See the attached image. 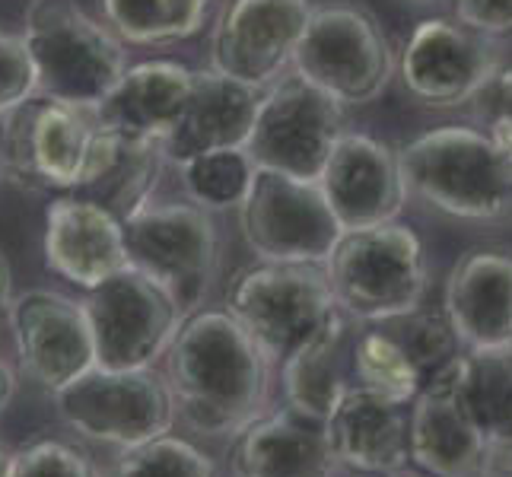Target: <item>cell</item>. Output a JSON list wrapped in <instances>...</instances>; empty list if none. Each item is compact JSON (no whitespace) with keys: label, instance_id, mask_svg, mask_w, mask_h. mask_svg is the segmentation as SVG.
<instances>
[{"label":"cell","instance_id":"obj_12","mask_svg":"<svg viewBox=\"0 0 512 477\" xmlns=\"http://www.w3.org/2000/svg\"><path fill=\"white\" fill-rule=\"evenodd\" d=\"M99 369H150L166 357L182 325L172 299L140 271L125 268L80 299Z\"/></svg>","mask_w":512,"mask_h":477},{"label":"cell","instance_id":"obj_39","mask_svg":"<svg viewBox=\"0 0 512 477\" xmlns=\"http://www.w3.org/2000/svg\"><path fill=\"white\" fill-rule=\"evenodd\" d=\"M10 468H13V452L0 443V477H10Z\"/></svg>","mask_w":512,"mask_h":477},{"label":"cell","instance_id":"obj_18","mask_svg":"<svg viewBox=\"0 0 512 477\" xmlns=\"http://www.w3.org/2000/svg\"><path fill=\"white\" fill-rule=\"evenodd\" d=\"M45 261L74 287L93 290L128 268L121 220L86 198H58L45 210Z\"/></svg>","mask_w":512,"mask_h":477},{"label":"cell","instance_id":"obj_24","mask_svg":"<svg viewBox=\"0 0 512 477\" xmlns=\"http://www.w3.org/2000/svg\"><path fill=\"white\" fill-rule=\"evenodd\" d=\"M353 341L357 334L350 331L347 312L338 309L303 347L280 363V382H284L290 411L319 423L334 411L347 388L357 385Z\"/></svg>","mask_w":512,"mask_h":477},{"label":"cell","instance_id":"obj_7","mask_svg":"<svg viewBox=\"0 0 512 477\" xmlns=\"http://www.w3.org/2000/svg\"><path fill=\"white\" fill-rule=\"evenodd\" d=\"M226 312L252 334L271 363H284L338 312L322 264L258 261L226 290Z\"/></svg>","mask_w":512,"mask_h":477},{"label":"cell","instance_id":"obj_8","mask_svg":"<svg viewBox=\"0 0 512 477\" xmlns=\"http://www.w3.org/2000/svg\"><path fill=\"white\" fill-rule=\"evenodd\" d=\"M290 64L334 102L366 105L392 80L395 51L366 10L334 4L312 10Z\"/></svg>","mask_w":512,"mask_h":477},{"label":"cell","instance_id":"obj_21","mask_svg":"<svg viewBox=\"0 0 512 477\" xmlns=\"http://www.w3.org/2000/svg\"><path fill=\"white\" fill-rule=\"evenodd\" d=\"M408 452L433 477H478L487 439L458 404L446 373L423 382L408 414Z\"/></svg>","mask_w":512,"mask_h":477},{"label":"cell","instance_id":"obj_4","mask_svg":"<svg viewBox=\"0 0 512 477\" xmlns=\"http://www.w3.org/2000/svg\"><path fill=\"white\" fill-rule=\"evenodd\" d=\"M404 191L449 217L500 220L512 214V166L493 137L474 128H436L398 153Z\"/></svg>","mask_w":512,"mask_h":477},{"label":"cell","instance_id":"obj_23","mask_svg":"<svg viewBox=\"0 0 512 477\" xmlns=\"http://www.w3.org/2000/svg\"><path fill=\"white\" fill-rule=\"evenodd\" d=\"M334 458L325 427L296 411L261 414L236 436V477H334Z\"/></svg>","mask_w":512,"mask_h":477},{"label":"cell","instance_id":"obj_6","mask_svg":"<svg viewBox=\"0 0 512 477\" xmlns=\"http://www.w3.org/2000/svg\"><path fill=\"white\" fill-rule=\"evenodd\" d=\"M128 268L153 280L182 315L198 312L217 277L220 242L198 204H137L121 217Z\"/></svg>","mask_w":512,"mask_h":477},{"label":"cell","instance_id":"obj_9","mask_svg":"<svg viewBox=\"0 0 512 477\" xmlns=\"http://www.w3.org/2000/svg\"><path fill=\"white\" fill-rule=\"evenodd\" d=\"M61 420L83 439L134 449L169 436L175 404L156 369H99L93 366L70 385L51 392Z\"/></svg>","mask_w":512,"mask_h":477},{"label":"cell","instance_id":"obj_25","mask_svg":"<svg viewBox=\"0 0 512 477\" xmlns=\"http://www.w3.org/2000/svg\"><path fill=\"white\" fill-rule=\"evenodd\" d=\"M446 379L487 446L512 439V357L506 350H471L455 357Z\"/></svg>","mask_w":512,"mask_h":477},{"label":"cell","instance_id":"obj_30","mask_svg":"<svg viewBox=\"0 0 512 477\" xmlns=\"http://www.w3.org/2000/svg\"><path fill=\"white\" fill-rule=\"evenodd\" d=\"M401 322L398 331H388L392 338L401 344V350L408 353V360L417 366V373L423 382H430L436 373L458 357V338L449 325V318H439V315H404L395 318Z\"/></svg>","mask_w":512,"mask_h":477},{"label":"cell","instance_id":"obj_17","mask_svg":"<svg viewBox=\"0 0 512 477\" xmlns=\"http://www.w3.org/2000/svg\"><path fill=\"white\" fill-rule=\"evenodd\" d=\"M258 90L239 80H229L217 70H191L188 96L179 118L160 140L166 163L188 166L201 156L214 153H242L252 131Z\"/></svg>","mask_w":512,"mask_h":477},{"label":"cell","instance_id":"obj_34","mask_svg":"<svg viewBox=\"0 0 512 477\" xmlns=\"http://www.w3.org/2000/svg\"><path fill=\"white\" fill-rule=\"evenodd\" d=\"M481 477H512V439H509V443L487 446Z\"/></svg>","mask_w":512,"mask_h":477},{"label":"cell","instance_id":"obj_10","mask_svg":"<svg viewBox=\"0 0 512 477\" xmlns=\"http://www.w3.org/2000/svg\"><path fill=\"white\" fill-rule=\"evenodd\" d=\"M344 134V105L303 77H284L258 96L242 156L252 169H271L303 182H319L328 156Z\"/></svg>","mask_w":512,"mask_h":477},{"label":"cell","instance_id":"obj_5","mask_svg":"<svg viewBox=\"0 0 512 477\" xmlns=\"http://www.w3.org/2000/svg\"><path fill=\"white\" fill-rule=\"evenodd\" d=\"M322 268L338 309L360 322H395L427 293L423 245L401 223L344 233Z\"/></svg>","mask_w":512,"mask_h":477},{"label":"cell","instance_id":"obj_13","mask_svg":"<svg viewBox=\"0 0 512 477\" xmlns=\"http://www.w3.org/2000/svg\"><path fill=\"white\" fill-rule=\"evenodd\" d=\"M309 0H229L210 35V70L264 90L284 77L309 16Z\"/></svg>","mask_w":512,"mask_h":477},{"label":"cell","instance_id":"obj_38","mask_svg":"<svg viewBox=\"0 0 512 477\" xmlns=\"http://www.w3.org/2000/svg\"><path fill=\"white\" fill-rule=\"evenodd\" d=\"M7 306H10V268L4 255H0V318L7 315Z\"/></svg>","mask_w":512,"mask_h":477},{"label":"cell","instance_id":"obj_22","mask_svg":"<svg viewBox=\"0 0 512 477\" xmlns=\"http://www.w3.org/2000/svg\"><path fill=\"white\" fill-rule=\"evenodd\" d=\"M446 318L468 350H503L512 334V252H471L446 287Z\"/></svg>","mask_w":512,"mask_h":477},{"label":"cell","instance_id":"obj_26","mask_svg":"<svg viewBox=\"0 0 512 477\" xmlns=\"http://www.w3.org/2000/svg\"><path fill=\"white\" fill-rule=\"evenodd\" d=\"M210 0H99L102 26L125 45L166 48L198 35Z\"/></svg>","mask_w":512,"mask_h":477},{"label":"cell","instance_id":"obj_42","mask_svg":"<svg viewBox=\"0 0 512 477\" xmlns=\"http://www.w3.org/2000/svg\"><path fill=\"white\" fill-rule=\"evenodd\" d=\"M506 353H509V357H512V334H509V341H506V347H503Z\"/></svg>","mask_w":512,"mask_h":477},{"label":"cell","instance_id":"obj_20","mask_svg":"<svg viewBox=\"0 0 512 477\" xmlns=\"http://www.w3.org/2000/svg\"><path fill=\"white\" fill-rule=\"evenodd\" d=\"M191 70L179 61H144L128 67L93 115L118 144H160L188 96Z\"/></svg>","mask_w":512,"mask_h":477},{"label":"cell","instance_id":"obj_31","mask_svg":"<svg viewBox=\"0 0 512 477\" xmlns=\"http://www.w3.org/2000/svg\"><path fill=\"white\" fill-rule=\"evenodd\" d=\"M10 477H102L93 458H86L80 449L45 439L23 452H13Z\"/></svg>","mask_w":512,"mask_h":477},{"label":"cell","instance_id":"obj_27","mask_svg":"<svg viewBox=\"0 0 512 477\" xmlns=\"http://www.w3.org/2000/svg\"><path fill=\"white\" fill-rule=\"evenodd\" d=\"M353 379L392 401L411 404L423 388L417 366L388 331H363L353 341Z\"/></svg>","mask_w":512,"mask_h":477},{"label":"cell","instance_id":"obj_11","mask_svg":"<svg viewBox=\"0 0 512 477\" xmlns=\"http://www.w3.org/2000/svg\"><path fill=\"white\" fill-rule=\"evenodd\" d=\"M239 220L258 261L325 264L344 236L319 182L290 179L271 169L249 172Z\"/></svg>","mask_w":512,"mask_h":477},{"label":"cell","instance_id":"obj_29","mask_svg":"<svg viewBox=\"0 0 512 477\" xmlns=\"http://www.w3.org/2000/svg\"><path fill=\"white\" fill-rule=\"evenodd\" d=\"M249 172L252 166L242 153H214L182 166V182L191 204L204 210H220L242 201Z\"/></svg>","mask_w":512,"mask_h":477},{"label":"cell","instance_id":"obj_40","mask_svg":"<svg viewBox=\"0 0 512 477\" xmlns=\"http://www.w3.org/2000/svg\"><path fill=\"white\" fill-rule=\"evenodd\" d=\"M388 477H420V474H411V471H395V474H388Z\"/></svg>","mask_w":512,"mask_h":477},{"label":"cell","instance_id":"obj_16","mask_svg":"<svg viewBox=\"0 0 512 477\" xmlns=\"http://www.w3.org/2000/svg\"><path fill=\"white\" fill-rule=\"evenodd\" d=\"M319 188L344 233L395 223L408 201L398 153L376 137L350 131L334 144Z\"/></svg>","mask_w":512,"mask_h":477},{"label":"cell","instance_id":"obj_2","mask_svg":"<svg viewBox=\"0 0 512 477\" xmlns=\"http://www.w3.org/2000/svg\"><path fill=\"white\" fill-rule=\"evenodd\" d=\"M121 144L99 128L93 109L29 96L0 112V179L23 191H74L99 185Z\"/></svg>","mask_w":512,"mask_h":477},{"label":"cell","instance_id":"obj_28","mask_svg":"<svg viewBox=\"0 0 512 477\" xmlns=\"http://www.w3.org/2000/svg\"><path fill=\"white\" fill-rule=\"evenodd\" d=\"M105 477H220L217 465L179 436H160L153 443L121 449Z\"/></svg>","mask_w":512,"mask_h":477},{"label":"cell","instance_id":"obj_1","mask_svg":"<svg viewBox=\"0 0 512 477\" xmlns=\"http://www.w3.org/2000/svg\"><path fill=\"white\" fill-rule=\"evenodd\" d=\"M166 385L175 420L207 439H233L271 398V360L226 309H198L182 318L166 350Z\"/></svg>","mask_w":512,"mask_h":477},{"label":"cell","instance_id":"obj_15","mask_svg":"<svg viewBox=\"0 0 512 477\" xmlns=\"http://www.w3.org/2000/svg\"><path fill=\"white\" fill-rule=\"evenodd\" d=\"M401 80L430 105H462L500 74V45L462 23L423 20L401 51Z\"/></svg>","mask_w":512,"mask_h":477},{"label":"cell","instance_id":"obj_41","mask_svg":"<svg viewBox=\"0 0 512 477\" xmlns=\"http://www.w3.org/2000/svg\"><path fill=\"white\" fill-rule=\"evenodd\" d=\"M411 4H443V0H411Z\"/></svg>","mask_w":512,"mask_h":477},{"label":"cell","instance_id":"obj_3","mask_svg":"<svg viewBox=\"0 0 512 477\" xmlns=\"http://www.w3.org/2000/svg\"><path fill=\"white\" fill-rule=\"evenodd\" d=\"M35 96L96 109L128 70L125 42L77 0H32L23 20Z\"/></svg>","mask_w":512,"mask_h":477},{"label":"cell","instance_id":"obj_35","mask_svg":"<svg viewBox=\"0 0 512 477\" xmlns=\"http://www.w3.org/2000/svg\"><path fill=\"white\" fill-rule=\"evenodd\" d=\"M487 90H493V115L512 118V67L500 70L497 80H493Z\"/></svg>","mask_w":512,"mask_h":477},{"label":"cell","instance_id":"obj_37","mask_svg":"<svg viewBox=\"0 0 512 477\" xmlns=\"http://www.w3.org/2000/svg\"><path fill=\"white\" fill-rule=\"evenodd\" d=\"M13 395H16V376H13V369L7 366V360L0 357V417H4V411L10 408Z\"/></svg>","mask_w":512,"mask_h":477},{"label":"cell","instance_id":"obj_36","mask_svg":"<svg viewBox=\"0 0 512 477\" xmlns=\"http://www.w3.org/2000/svg\"><path fill=\"white\" fill-rule=\"evenodd\" d=\"M493 137V144L500 147V153L509 159V166H512V118H503V115H490V131Z\"/></svg>","mask_w":512,"mask_h":477},{"label":"cell","instance_id":"obj_33","mask_svg":"<svg viewBox=\"0 0 512 477\" xmlns=\"http://www.w3.org/2000/svg\"><path fill=\"white\" fill-rule=\"evenodd\" d=\"M455 13L462 26L490 39L512 32V0H455Z\"/></svg>","mask_w":512,"mask_h":477},{"label":"cell","instance_id":"obj_32","mask_svg":"<svg viewBox=\"0 0 512 477\" xmlns=\"http://www.w3.org/2000/svg\"><path fill=\"white\" fill-rule=\"evenodd\" d=\"M35 96V74L23 35L0 29V112Z\"/></svg>","mask_w":512,"mask_h":477},{"label":"cell","instance_id":"obj_19","mask_svg":"<svg viewBox=\"0 0 512 477\" xmlns=\"http://www.w3.org/2000/svg\"><path fill=\"white\" fill-rule=\"evenodd\" d=\"M408 404L392 401L363 385H350L322 420L338 465L363 474H395L408 452Z\"/></svg>","mask_w":512,"mask_h":477},{"label":"cell","instance_id":"obj_14","mask_svg":"<svg viewBox=\"0 0 512 477\" xmlns=\"http://www.w3.org/2000/svg\"><path fill=\"white\" fill-rule=\"evenodd\" d=\"M7 318L23 373L45 392H58L96 366L93 331L77 299L29 290L10 299Z\"/></svg>","mask_w":512,"mask_h":477}]
</instances>
